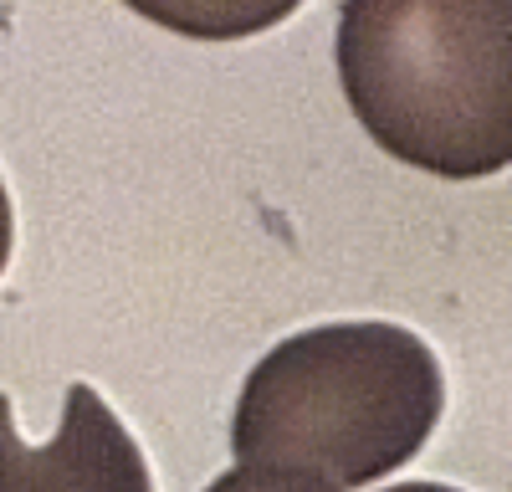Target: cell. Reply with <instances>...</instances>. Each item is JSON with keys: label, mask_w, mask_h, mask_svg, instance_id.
Returning <instances> with one entry per match:
<instances>
[{"label": "cell", "mask_w": 512, "mask_h": 492, "mask_svg": "<svg viewBox=\"0 0 512 492\" xmlns=\"http://www.w3.org/2000/svg\"><path fill=\"white\" fill-rule=\"evenodd\" d=\"M446 410L441 364L400 323H323L282 339L241 385L231 446L251 467L364 487L400 472Z\"/></svg>", "instance_id": "2"}, {"label": "cell", "mask_w": 512, "mask_h": 492, "mask_svg": "<svg viewBox=\"0 0 512 492\" xmlns=\"http://www.w3.org/2000/svg\"><path fill=\"white\" fill-rule=\"evenodd\" d=\"M205 492H333V487L318 482V477H297V472H277V467H251V462H241V467L221 472Z\"/></svg>", "instance_id": "5"}, {"label": "cell", "mask_w": 512, "mask_h": 492, "mask_svg": "<svg viewBox=\"0 0 512 492\" xmlns=\"http://www.w3.org/2000/svg\"><path fill=\"white\" fill-rule=\"evenodd\" d=\"M0 492H154L139 441L93 385L72 380L52 441H21L11 395H0Z\"/></svg>", "instance_id": "3"}, {"label": "cell", "mask_w": 512, "mask_h": 492, "mask_svg": "<svg viewBox=\"0 0 512 492\" xmlns=\"http://www.w3.org/2000/svg\"><path fill=\"white\" fill-rule=\"evenodd\" d=\"M390 492H461V487H446V482H400Z\"/></svg>", "instance_id": "7"}, {"label": "cell", "mask_w": 512, "mask_h": 492, "mask_svg": "<svg viewBox=\"0 0 512 492\" xmlns=\"http://www.w3.org/2000/svg\"><path fill=\"white\" fill-rule=\"evenodd\" d=\"M333 62L364 134L441 180L512 164V0H344Z\"/></svg>", "instance_id": "1"}, {"label": "cell", "mask_w": 512, "mask_h": 492, "mask_svg": "<svg viewBox=\"0 0 512 492\" xmlns=\"http://www.w3.org/2000/svg\"><path fill=\"white\" fill-rule=\"evenodd\" d=\"M11 241H16V216H11L6 180H0V272H6V262H11Z\"/></svg>", "instance_id": "6"}, {"label": "cell", "mask_w": 512, "mask_h": 492, "mask_svg": "<svg viewBox=\"0 0 512 492\" xmlns=\"http://www.w3.org/2000/svg\"><path fill=\"white\" fill-rule=\"evenodd\" d=\"M123 6L190 41H241L256 31H272L303 0H123Z\"/></svg>", "instance_id": "4"}]
</instances>
